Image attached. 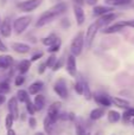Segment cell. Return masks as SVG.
I'll return each mask as SVG.
<instances>
[{
  "instance_id": "cell-14",
  "label": "cell",
  "mask_w": 134,
  "mask_h": 135,
  "mask_svg": "<svg viewBox=\"0 0 134 135\" xmlns=\"http://www.w3.org/2000/svg\"><path fill=\"white\" fill-rule=\"evenodd\" d=\"M113 11V7H109V6H95L94 9H93V13L94 16L96 17H102L104 14L109 13V12Z\"/></svg>"
},
{
  "instance_id": "cell-5",
  "label": "cell",
  "mask_w": 134,
  "mask_h": 135,
  "mask_svg": "<svg viewBox=\"0 0 134 135\" xmlns=\"http://www.w3.org/2000/svg\"><path fill=\"white\" fill-rule=\"evenodd\" d=\"M40 4H42V0H25L18 4V8H20L23 12H32L37 7H39Z\"/></svg>"
},
{
  "instance_id": "cell-25",
  "label": "cell",
  "mask_w": 134,
  "mask_h": 135,
  "mask_svg": "<svg viewBox=\"0 0 134 135\" xmlns=\"http://www.w3.org/2000/svg\"><path fill=\"white\" fill-rule=\"evenodd\" d=\"M54 126H55V122L51 121L49 117H45L44 120V131L46 134H52V131H54Z\"/></svg>"
},
{
  "instance_id": "cell-30",
  "label": "cell",
  "mask_w": 134,
  "mask_h": 135,
  "mask_svg": "<svg viewBox=\"0 0 134 135\" xmlns=\"http://www.w3.org/2000/svg\"><path fill=\"white\" fill-rule=\"evenodd\" d=\"M9 91V84L7 82H1L0 83V95H5Z\"/></svg>"
},
{
  "instance_id": "cell-27",
  "label": "cell",
  "mask_w": 134,
  "mask_h": 135,
  "mask_svg": "<svg viewBox=\"0 0 134 135\" xmlns=\"http://www.w3.org/2000/svg\"><path fill=\"white\" fill-rule=\"evenodd\" d=\"M131 117H134V108H127L123 113V121H128Z\"/></svg>"
},
{
  "instance_id": "cell-21",
  "label": "cell",
  "mask_w": 134,
  "mask_h": 135,
  "mask_svg": "<svg viewBox=\"0 0 134 135\" xmlns=\"http://www.w3.org/2000/svg\"><path fill=\"white\" fill-rule=\"evenodd\" d=\"M104 115V108H95L90 113V119L92 120H99Z\"/></svg>"
},
{
  "instance_id": "cell-40",
  "label": "cell",
  "mask_w": 134,
  "mask_h": 135,
  "mask_svg": "<svg viewBox=\"0 0 134 135\" xmlns=\"http://www.w3.org/2000/svg\"><path fill=\"white\" fill-rule=\"evenodd\" d=\"M43 57V54L42 52H39V54H36V55H33L32 56V58H31V61L32 62H35V61H38L39 58H42Z\"/></svg>"
},
{
  "instance_id": "cell-10",
  "label": "cell",
  "mask_w": 134,
  "mask_h": 135,
  "mask_svg": "<svg viewBox=\"0 0 134 135\" xmlns=\"http://www.w3.org/2000/svg\"><path fill=\"white\" fill-rule=\"evenodd\" d=\"M8 112L9 114L13 116V119H18L19 117V108H18V101L17 97H12L8 101Z\"/></svg>"
},
{
  "instance_id": "cell-9",
  "label": "cell",
  "mask_w": 134,
  "mask_h": 135,
  "mask_svg": "<svg viewBox=\"0 0 134 135\" xmlns=\"http://www.w3.org/2000/svg\"><path fill=\"white\" fill-rule=\"evenodd\" d=\"M0 33L2 37H9L12 33V25H11V20L8 18L4 19V21L0 25Z\"/></svg>"
},
{
  "instance_id": "cell-35",
  "label": "cell",
  "mask_w": 134,
  "mask_h": 135,
  "mask_svg": "<svg viewBox=\"0 0 134 135\" xmlns=\"http://www.w3.org/2000/svg\"><path fill=\"white\" fill-rule=\"evenodd\" d=\"M75 90L77 91V94L83 95V83L82 82H77V83L75 84Z\"/></svg>"
},
{
  "instance_id": "cell-41",
  "label": "cell",
  "mask_w": 134,
  "mask_h": 135,
  "mask_svg": "<svg viewBox=\"0 0 134 135\" xmlns=\"http://www.w3.org/2000/svg\"><path fill=\"white\" fill-rule=\"evenodd\" d=\"M7 50H8L7 49V46L2 43V40L0 39V52H7Z\"/></svg>"
},
{
  "instance_id": "cell-13",
  "label": "cell",
  "mask_w": 134,
  "mask_h": 135,
  "mask_svg": "<svg viewBox=\"0 0 134 135\" xmlns=\"http://www.w3.org/2000/svg\"><path fill=\"white\" fill-rule=\"evenodd\" d=\"M12 49L17 52V54H20V55H24V54H27L30 51V46L27 44H24V43H13L12 44Z\"/></svg>"
},
{
  "instance_id": "cell-16",
  "label": "cell",
  "mask_w": 134,
  "mask_h": 135,
  "mask_svg": "<svg viewBox=\"0 0 134 135\" xmlns=\"http://www.w3.org/2000/svg\"><path fill=\"white\" fill-rule=\"evenodd\" d=\"M94 98H95V101H96L100 105H102L103 108L111 107V104H112L111 98H109L108 96H106V95H96Z\"/></svg>"
},
{
  "instance_id": "cell-7",
  "label": "cell",
  "mask_w": 134,
  "mask_h": 135,
  "mask_svg": "<svg viewBox=\"0 0 134 135\" xmlns=\"http://www.w3.org/2000/svg\"><path fill=\"white\" fill-rule=\"evenodd\" d=\"M59 108H61V103L54 102L49 107V110H47V117H49L51 121H54L55 123H56V121L59 117Z\"/></svg>"
},
{
  "instance_id": "cell-11",
  "label": "cell",
  "mask_w": 134,
  "mask_h": 135,
  "mask_svg": "<svg viewBox=\"0 0 134 135\" xmlns=\"http://www.w3.org/2000/svg\"><path fill=\"white\" fill-rule=\"evenodd\" d=\"M76 70H77V68H76V58L75 56L70 55V56H68V59H66V71L69 72L70 76L75 77Z\"/></svg>"
},
{
  "instance_id": "cell-50",
  "label": "cell",
  "mask_w": 134,
  "mask_h": 135,
  "mask_svg": "<svg viewBox=\"0 0 134 135\" xmlns=\"http://www.w3.org/2000/svg\"><path fill=\"white\" fill-rule=\"evenodd\" d=\"M0 25H1V19H0Z\"/></svg>"
},
{
  "instance_id": "cell-29",
  "label": "cell",
  "mask_w": 134,
  "mask_h": 135,
  "mask_svg": "<svg viewBox=\"0 0 134 135\" xmlns=\"http://www.w3.org/2000/svg\"><path fill=\"white\" fill-rule=\"evenodd\" d=\"M13 116H12L11 114H8L6 116V120H5V127H6V129L8 131V129H12V126H13Z\"/></svg>"
},
{
  "instance_id": "cell-17",
  "label": "cell",
  "mask_w": 134,
  "mask_h": 135,
  "mask_svg": "<svg viewBox=\"0 0 134 135\" xmlns=\"http://www.w3.org/2000/svg\"><path fill=\"white\" fill-rule=\"evenodd\" d=\"M42 88H43V82L36 81V82H33L30 85V88H28V94H30V95H37V94L42 90Z\"/></svg>"
},
{
  "instance_id": "cell-24",
  "label": "cell",
  "mask_w": 134,
  "mask_h": 135,
  "mask_svg": "<svg viewBox=\"0 0 134 135\" xmlns=\"http://www.w3.org/2000/svg\"><path fill=\"white\" fill-rule=\"evenodd\" d=\"M30 66H31V62L30 61H26V59H24V61H21L20 63H19L18 65V70L20 74H26V72L30 70Z\"/></svg>"
},
{
  "instance_id": "cell-6",
  "label": "cell",
  "mask_w": 134,
  "mask_h": 135,
  "mask_svg": "<svg viewBox=\"0 0 134 135\" xmlns=\"http://www.w3.org/2000/svg\"><path fill=\"white\" fill-rule=\"evenodd\" d=\"M54 90L61 98L68 97V88H66V84H65L64 79H58V81L56 82V84H55V86H54Z\"/></svg>"
},
{
  "instance_id": "cell-34",
  "label": "cell",
  "mask_w": 134,
  "mask_h": 135,
  "mask_svg": "<svg viewBox=\"0 0 134 135\" xmlns=\"http://www.w3.org/2000/svg\"><path fill=\"white\" fill-rule=\"evenodd\" d=\"M55 63H56V57H55V56H50L49 59L46 61V63H45V65H46L47 68H52L55 65Z\"/></svg>"
},
{
  "instance_id": "cell-4",
  "label": "cell",
  "mask_w": 134,
  "mask_h": 135,
  "mask_svg": "<svg viewBox=\"0 0 134 135\" xmlns=\"http://www.w3.org/2000/svg\"><path fill=\"white\" fill-rule=\"evenodd\" d=\"M99 30H100V26H99V24H97V21H95V23H93L89 25V27H88V30H87V33H85V38H84V42H85L87 47L92 46L93 42H94V38H95V36H96V33Z\"/></svg>"
},
{
  "instance_id": "cell-47",
  "label": "cell",
  "mask_w": 134,
  "mask_h": 135,
  "mask_svg": "<svg viewBox=\"0 0 134 135\" xmlns=\"http://www.w3.org/2000/svg\"><path fill=\"white\" fill-rule=\"evenodd\" d=\"M0 1H1V4H5V2H6L7 0H0Z\"/></svg>"
},
{
  "instance_id": "cell-45",
  "label": "cell",
  "mask_w": 134,
  "mask_h": 135,
  "mask_svg": "<svg viewBox=\"0 0 134 135\" xmlns=\"http://www.w3.org/2000/svg\"><path fill=\"white\" fill-rule=\"evenodd\" d=\"M5 101H6V97H5L4 95H0V105H1L2 103L5 102Z\"/></svg>"
},
{
  "instance_id": "cell-44",
  "label": "cell",
  "mask_w": 134,
  "mask_h": 135,
  "mask_svg": "<svg viewBox=\"0 0 134 135\" xmlns=\"http://www.w3.org/2000/svg\"><path fill=\"white\" fill-rule=\"evenodd\" d=\"M97 1H99V0H85V2H87L88 5H92V6H95V5L97 4Z\"/></svg>"
},
{
  "instance_id": "cell-18",
  "label": "cell",
  "mask_w": 134,
  "mask_h": 135,
  "mask_svg": "<svg viewBox=\"0 0 134 135\" xmlns=\"http://www.w3.org/2000/svg\"><path fill=\"white\" fill-rule=\"evenodd\" d=\"M111 102L114 103L116 107L122 108V109H127V108H130V102H128V101H126V100H123V98L112 97L111 98Z\"/></svg>"
},
{
  "instance_id": "cell-43",
  "label": "cell",
  "mask_w": 134,
  "mask_h": 135,
  "mask_svg": "<svg viewBox=\"0 0 134 135\" xmlns=\"http://www.w3.org/2000/svg\"><path fill=\"white\" fill-rule=\"evenodd\" d=\"M45 66H46V65H45L44 63L40 64V65L38 66V72H39V74H43V72L45 71Z\"/></svg>"
},
{
  "instance_id": "cell-2",
  "label": "cell",
  "mask_w": 134,
  "mask_h": 135,
  "mask_svg": "<svg viewBox=\"0 0 134 135\" xmlns=\"http://www.w3.org/2000/svg\"><path fill=\"white\" fill-rule=\"evenodd\" d=\"M83 45H84V33L83 32H78L77 35L74 37L73 42L70 45V51L73 56H80L82 54L83 50Z\"/></svg>"
},
{
  "instance_id": "cell-31",
  "label": "cell",
  "mask_w": 134,
  "mask_h": 135,
  "mask_svg": "<svg viewBox=\"0 0 134 135\" xmlns=\"http://www.w3.org/2000/svg\"><path fill=\"white\" fill-rule=\"evenodd\" d=\"M83 95L87 100H90L92 98V91H90L89 86H88L87 83H83Z\"/></svg>"
},
{
  "instance_id": "cell-8",
  "label": "cell",
  "mask_w": 134,
  "mask_h": 135,
  "mask_svg": "<svg viewBox=\"0 0 134 135\" xmlns=\"http://www.w3.org/2000/svg\"><path fill=\"white\" fill-rule=\"evenodd\" d=\"M74 14H75V19H76L77 25H80V26L83 25V23L85 20V16H84V11L81 7V5H77V4L74 5Z\"/></svg>"
},
{
  "instance_id": "cell-1",
  "label": "cell",
  "mask_w": 134,
  "mask_h": 135,
  "mask_svg": "<svg viewBox=\"0 0 134 135\" xmlns=\"http://www.w3.org/2000/svg\"><path fill=\"white\" fill-rule=\"evenodd\" d=\"M65 9H66V5L64 4V2H59V4L52 6L50 9H47V11H45L44 13H42V16L39 17L36 26H37V27H42V26L54 21L57 17H59L62 13H64Z\"/></svg>"
},
{
  "instance_id": "cell-32",
  "label": "cell",
  "mask_w": 134,
  "mask_h": 135,
  "mask_svg": "<svg viewBox=\"0 0 134 135\" xmlns=\"http://www.w3.org/2000/svg\"><path fill=\"white\" fill-rule=\"evenodd\" d=\"M59 47H61V40L58 39V42L55 43L54 45H51V46H49V49H47V51L51 52V54H55V52H57L59 50Z\"/></svg>"
},
{
  "instance_id": "cell-28",
  "label": "cell",
  "mask_w": 134,
  "mask_h": 135,
  "mask_svg": "<svg viewBox=\"0 0 134 135\" xmlns=\"http://www.w3.org/2000/svg\"><path fill=\"white\" fill-rule=\"evenodd\" d=\"M132 0H107L108 4H112V5H115V6H121V5H127Z\"/></svg>"
},
{
  "instance_id": "cell-42",
  "label": "cell",
  "mask_w": 134,
  "mask_h": 135,
  "mask_svg": "<svg viewBox=\"0 0 134 135\" xmlns=\"http://www.w3.org/2000/svg\"><path fill=\"white\" fill-rule=\"evenodd\" d=\"M28 123H30V126H31V128H36V120L33 119V117H30V120H28Z\"/></svg>"
},
{
  "instance_id": "cell-49",
  "label": "cell",
  "mask_w": 134,
  "mask_h": 135,
  "mask_svg": "<svg viewBox=\"0 0 134 135\" xmlns=\"http://www.w3.org/2000/svg\"><path fill=\"white\" fill-rule=\"evenodd\" d=\"M132 123H133V126H134V117H133V121H132Z\"/></svg>"
},
{
  "instance_id": "cell-12",
  "label": "cell",
  "mask_w": 134,
  "mask_h": 135,
  "mask_svg": "<svg viewBox=\"0 0 134 135\" xmlns=\"http://www.w3.org/2000/svg\"><path fill=\"white\" fill-rule=\"evenodd\" d=\"M115 19H116V14L109 12V13H107V14H104V16L100 17V19H99V20H96V21H97V24H99L100 28H101L102 26L108 25L109 23H112V21L115 20Z\"/></svg>"
},
{
  "instance_id": "cell-19",
  "label": "cell",
  "mask_w": 134,
  "mask_h": 135,
  "mask_svg": "<svg viewBox=\"0 0 134 135\" xmlns=\"http://www.w3.org/2000/svg\"><path fill=\"white\" fill-rule=\"evenodd\" d=\"M33 105H35V109L36 110H42L43 108H44V105H45V98H44V96H42V95L36 96L35 102H33Z\"/></svg>"
},
{
  "instance_id": "cell-23",
  "label": "cell",
  "mask_w": 134,
  "mask_h": 135,
  "mask_svg": "<svg viewBox=\"0 0 134 135\" xmlns=\"http://www.w3.org/2000/svg\"><path fill=\"white\" fill-rule=\"evenodd\" d=\"M28 100H30V96H28L27 91L23 90V89L18 90V93H17V101H19L20 103H23V102L26 103Z\"/></svg>"
},
{
  "instance_id": "cell-3",
  "label": "cell",
  "mask_w": 134,
  "mask_h": 135,
  "mask_svg": "<svg viewBox=\"0 0 134 135\" xmlns=\"http://www.w3.org/2000/svg\"><path fill=\"white\" fill-rule=\"evenodd\" d=\"M30 23H31L30 16H24V17H20V18H17L16 20H14V24H13V28L16 30L17 35L23 33L24 31L27 28V26L30 25Z\"/></svg>"
},
{
  "instance_id": "cell-15",
  "label": "cell",
  "mask_w": 134,
  "mask_h": 135,
  "mask_svg": "<svg viewBox=\"0 0 134 135\" xmlns=\"http://www.w3.org/2000/svg\"><path fill=\"white\" fill-rule=\"evenodd\" d=\"M13 64V58L8 55H1L0 56V69H7Z\"/></svg>"
},
{
  "instance_id": "cell-46",
  "label": "cell",
  "mask_w": 134,
  "mask_h": 135,
  "mask_svg": "<svg viewBox=\"0 0 134 135\" xmlns=\"http://www.w3.org/2000/svg\"><path fill=\"white\" fill-rule=\"evenodd\" d=\"M7 135H16V132H14L13 129H8V132H7Z\"/></svg>"
},
{
  "instance_id": "cell-38",
  "label": "cell",
  "mask_w": 134,
  "mask_h": 135,
  "mask_svg": "<svg viewBox=\"0 0 134 135\" xmlns=\"http://www.w3.org/2000/svg\"><path fill=\"white\" fill-rule=\"evenodd\" d=\"M121 25L123 26V27H126V26H128V27H134V20H127V21H120Z\"/></svg>"
},
{
  "instance_id": "cell-33",
  "label": "cell",
  "mask_w": 134,
  "mask_h": 135,
  "mask_svg": "<svg viewBox=\"0 0 134 135\" xmlns=\"http://www.w3.org/2000/svg\"><path fill=\"white\" fill-rule=\"evenodd\" d=\"M26 109H27V112L30 113V115H33V114H35V112H36L35 105H33V103L31 102L30 100L26 102Z\"/></svg>"
},
{
  "instance_id": "cell-22",
  "label": "cell",
  "mask_w": 134,
  "mask_h": 135,
  "mask_svg": "<svg viewBox=\"0 0 134 135\" xmlns=\"http://www.w3.org/2000/svg\"><path fill=\"white\" fill-rule=\"evenodd\" d=\"M123 30V26L121 25V23L119 21V23H115L114 25L109 26V27H107L106 30H103V33H115V32H119V31Z\"/></svg>"
},
{
  "instance_id": "cell-48",
  "label": "cell",
  "mask_w": 134,
  "mask_h": 135,
  "mask_svg": "<svg viewBox=\"0 0 134 135\" xmlns=\"http://www.w3.org/2000/svg\"><path fill=\"white\" fill-rule=\"evenodd\" d=\"M35 135H44V134H43V133H36Z\"/></svg>"
},
{
  "instance_id": "cell-20",
  "label": "cell",
  "mask_w": 134,
  "mask_h": 135,
  "mask_svg": "<svg viewBox=\"0 0 134 135\" xmlns=\"http://www.w3.org/2000/svg\"><path fill=\"white\" fill-rule=\"evenodd\" d=\"M58 39L59 38L57 37L56 35H49L47 37H45V38H43V44L44 45H46V46H51V45H54L55 43H57L58 42Z\"/></svg>"
},
{
  "instance_id": "cell-26",
  "label": "cell",
  "mask_w": 134,
  "mask_h": 135,
  "mask_svg": "<svg viewBox=\"0 0 134 135\" xmlns=\"http://www.w3.org/2000/svg\"><path fill=\"white\" fill-rule=\"evenodd\" d=\"M107 117H108V121L111 122V123H115V122H118L119 120H120L121 115L119 114L118 112H115V110H109Z\"/></svg>"
},
{
  "instance_id": "cell-39",
  "label": "cell",
  "mask_w": 134,
  "mask_h": 135,
  "mask_svg": "<svg viewBox=\"0 0 134 135\" xmlns=\"http://www.w3.org/2000/svg\"><path fill=\"white\" fill-rule=\"evenodd\" d=\"M62 63H63V61H62V59H59L58 62L56 61V63H55V65L52 66V70H54V71H57V70H58V69H61Z\"/></svg>"
},
{
  "instance_id": "cell-37",
  "label": "cell",
  "mask_w": 134,
  "mask_h": 135,
  "mask_svg": "<svg viewBox=\"0 0 134 135\" xmlns=\"http://www.w3.org/2000/svg\"><path fill=\"white\" fill-rule=\"evenodd\" d=\"M24 82H25V77H24V76H18V77H16L14 84H16L17 86H20V85H23Z\"/></svg>"
},
{
  "instance_id": "cell-36",
  "label": "cell",
  "mask_w": 134,
  "mask_h": 135,
  "mask_svg": "<svg viewBox=\"0 0 134 135\" xmlns=\"http://www.w3.org/2000/svg\"><path fill=\"white\" fill-rule=\"evenodd\" d=\"M76 135H85L84 128H83L82 124H80V123L76 124Z\"/></svg>"
}]
</instances>
